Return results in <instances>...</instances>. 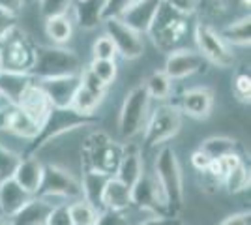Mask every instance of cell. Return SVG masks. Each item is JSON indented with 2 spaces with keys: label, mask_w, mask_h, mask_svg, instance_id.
Listing matches in <instances>:
<instances>
[{
  "label": "cell",
  "mask_w": 251,
  "mask_h": 225,
  "mask_svg": "<svg viewBox=\"0 0 251 225\" xmlns=\"http://www.w3.org/2000/svg\"><path fill=\"white\" fill-rule=\"evenodd\" d=\"M92 72L96 74V77L109 86L116 79V60H101V58H92V64L88 66Z\"/></svg>",
  "instance_id": "cell-34"
},
{
  "label": "cell",
  "mask_w": 251,
  "mask_h": 225,
  "mask_svg": "<svg viewBox=\"0 0 251 225\" xmlns=\"http://www.w3.org/2000/svg\"><path fill=\"white\" fill-rule=\"evenodd\" d=\"M105 34L115 43L116 54L126 60H135L145 53V40L143 34L127 26L122 19H105Z\"/></svg>",
  "instance_id": "cell-11"
},
{
  "label": "cell",
  "mask_w": 251,
  "mask_h": 225,
  "mask_svg": "<svg viewBox=\"0 0 251 225\" xmlns=\"http://www.w3.org/2000/svg\"><path fill=\"white\" fill-rule=\"evenodd\" d=\"M34 2H38V0H34Z\"/></svg>",
  "instance_id": "cell-52"
},
{
  "label": "cell",
  "mask_w": 251,
  "mask_h": 225,
  "mask_svg": "<svg viewBox=\"0 0 251 225\" xmlns=\"http://www.w3.org/2000/svg\"><path fill=\"white\" fill-rule=\"evenodd\" d=\"M250 25H251L250 15H246V17H242L238 21L230 23L229 26H225V30L221 32V38L229 43V45L246 47V45H250V42H251Z\"/></svg>",
  "instance_id": "cell-29"
},
{
  "label": "cell",
  "mask_w": 251,
  "mask_h": 225,
  "mask_svg": "<svg viewBox=\"0 0 251 225\" xmlns=\"http://www.w3.org/2000/svg\"><path fill=\"white\" fill-rule=\"evenodd\" d=\"M223 186L227 188L229 193H242L250 188V169L248 165L242 161L236 167H232L225 178H223Z\"/></svg>",
  "instance_id": "cell-32"
},
{
  "label": "cell",
  "mask_w": 251,
  "mask_h": 225,
  "mask_svg": "<svg viewBox=\"0 0 251 225\" xmlns=\"http://www.w3.org/2000/svg\"><path fill=\"white\" fill-rule=\"evenodd\" d=\"M131 204L141 210H148L157 216H171L165 204V197L159 190L156 176L143 173L141 178L131 186Z\"/></svg>",
  "instance_id": "cell-12"
},
{
  "label": "cell",
  "mask_w": 251,
  "mask_h": 225,
  "mask_svg": "<svg viewBox=\"0 0 251 225\" xmlns=\"http://www.w3.org/2000/svg\"><path fill=\"white\" fill-rule=\"evenodd\" d=\"M139 225H176V220L173 216H157L152 214L148 220L141 222Z\"/></svg>",
  "instance_id": "cell-48"
},
{
  "label": "cell",
  "mask_w": 251,
  "mask_h": 225,
  "mask_svg": "<svg viewBox=\"0 0 251 225\" xmlns=\"http://www.w3.org/2000/svg\"><path fill=\"white\" fill-rule=\"evenodd\" d=\"M189 161H191V165H193V169L195 171H199V173H204L206 169H208V165H210V158L202 152L201 149H197L193 154H191V158H189Z\"/></svg>",
  "instance_id": "cell-44"
},
{
  "label": "cell",
  "mask_w": 251,
  "mask_h": 225,
  "mask_svg": "<svg viewBox=\"0 0 251 225\" xmlns=\"http://www.w3.org/2000/svg\"><path fill=\"white\" fill-rule=\"evenodd\" d=\"M54 204L47 197H38L34 195L28 203L23 206L17 214L10 218L11 225H45L47 216L52 210Z\"/></svg>",
  "instance_id": "cell-22"
},
{
  "label": "cell",
  "mask_w": 251,
  "mask_h": 225,
  "mask_svg": "<svg viewBox=\"0 0 251 225\" xmlns=\"http://www.w3.org/2000/svg\"><path fill=\"white\" fill-rule=\"evenodd\" d=\"M199 149L208 156L210 160H216V158H221L229 152H236V141L225 137V135H214V137L202 141Z\"/></svg>",
  "instance_id": "cell-31"
},
{
  "label": "cell",
  "mask_w": 251,
  "mask_h": 225,
  "mask_svg": "<svg viewBox=\"0 0 251 225\" xmlns=\"http://www.w3.org/2000/svg\"><path fill=\"white\" fill-rule=\"evenodd\" d=\"M242 2H244V6H248V8H250V0H242Z\"/></svg>",
  "instance_id": "cell-50"
},
{
  "label": "cell",
  "mask_w": 251,
  "mask_h": 225,
  "mask_svg": "<svg viewBox=\"0 0 251 225\" xmlns=\"http://www.w3.org/2000/svg\"><path fill=\"white\" fill-rule=\"evenodd\" d=\"M0 101H2V98H0Z\"/></svg>",
  "instance_id": "cell-51"
},
{
  "label": "cell",
  "mask_w": 251,
  "mask_h": 225,
  "mask_svg": "<svg viewBox=\"0 0 251 225\" xmlns=\"http://www.w3.org/2000/svg\"><path fill=\"white\" fill-rule=\"evenodd\" d=\"M68 212H70L74 225H94L101 210L96 208L92 203H88L86 199L79 197V199H74L68 204Z\"/></svg>",
  "instance_id": "cell-28"
},
{
  "label": "cell",
  "mask_w": 251,
  "mask_h": 225,
  "mask_svg": "<svg viewBox=\"0 0 251 225\" xmlns=\"http://www.w3.org/2000/svg\"><path fill=\"white\" fill-rule=\"evenodd\" d=\"M72 6L74 0H38V8L43 19H49L54 15H68Z\"/></svg>",
  "instance_id": "cell-35"
},
{
  "label": "cell",
  "mask_w": 251,
  "mask_h": 225,
  "mask_svg": "<svg viewBox=\"0 0 251 225\" xmlns=\"http://www.w3.org/2000/svg\"><path fill=\"white\" fill-rule=\"evenodd\" d=\"M163 2L169 8H173L182 15H191L195 11V6H197V0H163Z\"/></svg>",
  "instance_id": "cell-43"
},
{
  "label": "cell",
  "mask_w": 251,
  "mask_h": 225,
  "mask_svg": "<svg viewBox=\"0 0 251 225\" xmlns=\"http://www.w3.org/2000/svg\"><path fill=\"white\" fill-rule=\"evenodd\" d=\"M94 115H84L74 107H52L47 115L45 122L40 126L38 135L32 139V145L26 150V156H32L36 150H40L43 145H47L51 139H56L68 131H74L77 128H86L96 124Z\"/></svg>",
  "instance_id": "cell-3"
},
{
  "label": "cell",
  "mask_w": 251,
  "mask_h": 225,
  "mask_svg": "<svg viewBox=\"0 0 251 225\" xmlns=\"http://www.w3.org/2000/svg\"><path fill=\"white\" fill-rule=\"evenodd\" d=\"M79 79H81V85L83 86H86V88H90V90H94V92H98V94L105 96L107 85L101 83V81L96 77V74L88 68V66H86V68H81V72H79Z\"/></svg>",
  "instance_id": "cell-40"
},
{
  "label": "cell",
  "mask_w": 251,
  "mask_h": 225,
  "mask_svg": "<svg viewBox=\"0 0 251 225\" xmlns=\"http://www.w3.org/2000/svg\"><path fill=\"white\" fill-rule=\"evenodd\" d=\"M92 56L94 58H101V60H115L116 58V49L115 43L111 42V38L103 34L100 36L92 45Z\"/></svg>",
  "instance_id": "cell-37"
},
{
  "label": "cell",
  "mask_w": 251,
  "mask_h": 225,
  "mask_svg": "<svg viewBox=\"0 0 251 225\" xmlns=\"http://www.w3.org/2000/svg\"><path fill=\"white\" fill-rule=\"evenodd\" d=\"M94 225H129V220L124 212L118 210H101Z\"/></svg>",
  "instance_id": "cell-42"
},
{
  "label": "cell",
  "mask_w": 251,
  "mask_h": 225,
  "mask_svg": "<svg viewBox=\"0 0 251 225\" xmlns=\"http://www.w3.org/2000/svg\"><path fill=\"white\" fill-rule=\"evenodd\" d=\"M11 178L19 184L25 192L36 195L43 178V163L34 156H25L21 158L19 165L15 167Z\"/></svg>",
  "instance_id": "cell-21"
},
{
  "label": "cell",
  "mask_w": 251,
  "mask_h": 225,
  "mask_svg": "<svg viewBox=\"0 0 251 225\" xmlns=\"http://www.w3.org/2000/svg\"><path fill=\"white\" fill-rule=\"evenodd\" d=\"M188 15H182L173 8H169L165 2H161L147 34L152 36L157 49L171 53L182 47L184 38L188 36Z\"/></svg>",
  "instance_id": "cell-4"
},
{
  "label": "cell",
  "mask_w": 251,
  "mask_h": 225,
  "mask_svg": "<svg viewBox=\"0 0 251 225\" xmlns=\"http://www.w3.org/2000/svg\"><path fill=\"white\" fill-rule=\"evenodd\" d=\"M143 173H145V163H143L141 147L135 145V143L122 145V156H120V161H118L115 176L120 182H124L127 188H131L141 178Z\"/></svg>",
  "instance_id": "cell-15"
},
{
  "label": "cell",
  "mask_w": 251,
  "mask_h": 225,
  "mask_svg": "<svg viewBox=\"0 0 251 225\" xmlns=\"http://www.w3.org/2000/svg\"><path fill=\"white\" fill-rule=\"evenodd\" d=\"M17 105H19L28 117L34 118L40 126L45 122V118H47V115L51 113V109H52L51 100L43 92L42 86L36 83V79H34V83L23 92V96L19 98Z\"/></svg>",
  "instance_id": "cell-18"
},
{
  "label": "cell",
  "mask_w": 251,
  "mask_h": 225,
  "mask_svg": "<svg viewBox=\"0 0 251 225\" xmlns=\"http://www.w3.org/2000/svg\"><path fill=\"white\" fill-rule=\"evenodd\" d=\"M171 83L173 81L165 75V72H154L152 75H148V79L143 85L147 88L150 100L163 101V100H167L171 96Z\"/></svg>",
  "instance_id": "cell-33"
},
{
  "label": "cell",
  "mask_w": 251,
  "mask_h": 225,
  "mask_svg": "<svg viewBox=\"0 0 251 225\" xmlns=\"http://www.w3.org/2000/svg\"><path fill=\"white\" fill-rule=\"evenodd\" d=\"M150 115V96L145 85L131 88L124 98V103L118 115V135L129 141L139 135Z\"/></svg>",
  "instance_id": "cell-6"
},
{
  "label": "cell",
  "mask_w": 251,
  "mask_h": 225,
  "mask_svg": "<svg viewBox=\"0 0 251 225\" xmlns=\"http://www.w3.org/2000/svg\"><path fill=\"white\" fill-rule=\"evenodd\" d=\"M152 175L156 176L159 190L165 197L169 214L176 216L184 206V176L176 152L171 147L161 145V149L157 150Z\"/></svg>",
  "instance_id": "cell-1"
},
{
  "label": "cell",
  "mask_w": 251,
  "mask_h": 225,
  "mask_svg": "<svg viewBox=\"0 0 251 225\" xmlns=\"http://www.w3.org/2000/svg\"><path fill=\"white\" fill-rule=\"evenodd\" d=\"M204 64H206V60L202 58V54L199 51L180 47V49H175L167 54L163 72L171 81H176V79H184V77H189V75L201 72Z\"/></svg>",
  "instance_id": "cell-13"
},
{
  "label": "cell",
  "mask_w": 251,
  "mask_h": 225,
  "mask_svg": "<svg viewBox=\"0 0 251 225\" xmlns=\"http://www.w3.org/2000/svg\"><path fill=\"white\" fill-rule=\"evenodd\" d=\"M195 45L197 51L202 54L206 62H212L218 68H230L234 64V54L230 51L229 43L221 38L220 32H216L208 25H197L195 26Z\"/></svg>",
  "instance_id": "cell-10"
},
{
  "label": "cell",
  "mask_w": 251,
  "mask_h": 225,
  "mask_svg": "<svg viewBox=\"0 0 251 225\" xmlns=\"http://www.w3.org/2000/svg\"><path fill=\"white\" fill-rule=\"evenodd\" d=\"M0 70H2V68H0Z\"/></svg>",
  "instance_id": "cell-53"
},
{
  "label": "cell",
  "mask_w": 251,
  "mask_h": 225,
  "mask_svg": "<svg viewBox=\"0 0 251 225\" xmlns=\"http://www.w3.org/2000/svg\"><path fill=\"white\" fill-rule=\"evenodd\" d=\"M15 25H17V17L0 8V38L6 32H10Z\"/></svg>",
  "instance_id": "cell-45"
},
{
  "label": "cell",
  "mask_w": 251,
  "mask_h": 225,
  "mask_svg": "<svg viewBox=\"0 0 251 225\" xmlns=\"http://www.w3.org/2000/svg\"><path fill=\"white\" fill-rule=\"evenodd\" d=\"M83 62L79 54L64 45H38L34 49V62L28 74L34 79H51L79 74Z\"/></svg>",
  "instance_id": "cell-2"
},
{
  "label": "cell",
  "mask_w": 251,
  "mask_h": 225,
  "mask_svg": "<svg viewBox=\"0 0 251 225\" xmlns=\"http://www.w3.org/2000/svg\"><path fill=\"white\" fill-rule=\"evenodd\" d=\"M36 83L42 86L43 92L51 100L52 107H72V101L81 85L79 74L51 77V79H36Z\"/></svg>",
  "instance_id": "cell-14"
},
{
  "label": "cell",
  "mask_w": 251,
  "mask_h": 225,
  "mask_svg": "<svg viewBox=\"0 0 251 225\" xmlns=\"http://www.w3.org/2000/svg\"><path fill=\"white\" fill-rule=\"evenodd\" d=\"M103 98L105 96L98 94L94 90L79 85V88H77V92H75L74 96V101H72V107L77 109L79 113H84V115H94L96 109L101 105Z\"/></svg>",
  "instance_id": "cell-30"
},
{
  "label": "cell",
  "mask_w": 251,
  "mask_h": 225,
  "mask_svg": "<svg viewBox=\"0 0 251 225\" xmlns=\"http://www.w3.org/2000/svg\"><path fill=\"white\" fill-rule=\"evenodd\" d=\"M111 176L100 173L90 167H83V176H81V190H83V199H86L88 203H92L96 208L101 210V193L107 180Z\"/></svg>",
  "instance_id": "cell-25"
},
{
  "label": "cell",
  "mask_w": 251,
  "mask_h": 225,
  "mask_svg": "<svg viewBox=\"0 0 251 225\" xmlns=\"http://www.w3.org/2000/svg\"><path fill=\"white\" fill-rule=\"evenodd\" d=\"M176 225H178V224H176Z\"/></svg>",
  "instance_id": "cell-54"
},
{
  "label": "cell",
  "mask_w": 251,
  "mask_h": 225,
  "mask_svg": "<svg viewBox=\"0 0 251 225\" xmlns=\"http://www.w3.org/2000/svg\"><path fill=\"white\" fill-rule=\"evenodd\" d=\"M34 49L28 36L15 25L0 38V68L6 72L28 74L34 62Z\"/></svg>",
  "instance_id": "cell-7"
},
{
  "label": "cell",
  "mask_w": 251,
  "mask_h": 225,
  "mask_svg": "<svg viewBox=\"0 0 251 225\" xmlns=\"http://www.w3.org/2000/svg\"><path fill=\"white\" fill-rule=\"evenodd\" d=\"M34 83V77L30 74H23V72H6L0 70V98L11 103L17 105L19 98L23 96V92Z\"/></svg>",
  "instance_id": "cell-23"
},
{
  "label": "cell",
  "mask_w": 251,
  "mask_h": 225,
  "mask_svg": "<svg viewBox=\"0 0 251 225\" xmlns=\"http://www.w3.org/2000/svg\"><path fill=\"white\" fill-rule=\"evenodd\" d=\"M250 212H234L227 216L220 225H250Z\"/></svg>",
  "instance_id": "cell-46"
},
{
  "label": "cell",
  "mask_w": 251,
  "mask_h": 225,
  "mask_svg": "<svg viewBox=\"0 0 251 225\" xmlns=\"http://www.w3.org/2000/svg\"><path fill=\"white\" fill-rule=\"evenodd\" d=\"M25 2H26V0H0V8L17 17L19 11L23 10V6H25Z\"/></svg>",
  "instance_id": "cell-47"
},
{
  "label": "cell",
  "mask_w": 251,
  "mask_h": 225,
  "mask_svg": "<svg viewBox=\"0 0 251 225\" xmlns=\"http://www.w3.org/2000/svg\"><path fill=\"white\" fill-rule=\"evenodd\" d=\"M21 158L23 156L15 154L11 149H8L6 145L0 143V180L10 178L11 175H13V171H15V167L19 165Z\"/></svg>",
  "instance_id": "cell-36"
},
{
  "label": "cell",
  "mask_w": 251,
  "mask_h": 225,
  "mask_svg": "<svg viewBox=\"0 0 251 225\" xmlns=\"http://www.w3.org/2000/svg\"><path fill=\"white\" fill-rule=\"evenodd\" d=\"M131 206V188L120 182L116 176H111L101 193V210H118L126 212Z\"/></svg>",
  "instance_id": "cell-24"
},
{
  "label": "cell",
  "mask_w": 251,
  "mask_h": 225,
  "mask_svg": "<svg viewBox=\"0 0 251 225\" xmlns=\"http://www.w3.org/2000/svg\"><path fill=\"white\" fill-rule=\"evenodd\" d=\"M45 225H74L72 224V218H70V212H68V204H54L52 210L49 212V216H47Z\"/></svg>",
  "instance_id": "cell-41"
},
{
  "label": "cell",
  "mask_w": 251,
  "mask_h": 225,
  "mask_svg": "<svg viewBox=\"0 0 251 225\" xmlns=\"http://www.w3.org/2000/svg\"><path fill=\"white\" fill-rule=\"evenodd\" d=\"M182 128V111L175 105H159L150 115L145 124V147H161L173 139Z\"/></svg>",
  "instance_id": "cell-8"
},
{
  "label": "cell",
  "mask_w": 251,
  "mask_h": 225,
  "mask_svg": "<svg viewBox=\"0 0 251 225\" xmlns=\"http://www.w3.org/2000/svg\"><path fill=\"white\" fill-rule=\"evenodd\" d=\"M45 34L54 45H64L72 40L74 25L68 15H54L45 19Z\"/></svg>",
  "instance_id": "cell-27"
},
{
  "label": "cell",
  "mask_w": 251,
  "mask_h": 225,
  "mask_svg": "<svg viewBox=\"0 0 251 225\" xmlns=\"http://www.w3.org/2000/svg\"><path fill=\"white\" fill-rule=\"evenodd\" d=\"M81 156V167H90L109 176H115L122 156V145H118L103 131H94L84 139Z\"/></svg>",
  "instance_id": "cell-5"
},
{
  "label": "cell",
  "mask_w": 251,
  "mask_h": 225,
  "mask_svg": "<svg viewBox=\"0 0 251 225\" xmlns=\"http://www.w3.org/2000/svg\"><path fill=\"white\" fill-rule=\"evenodd\" d=\"M214 107V92L210 88L199 86L184 92L180 98V111L191 118H208Z\"/></svg>",
  "instance_id": "cell-19"
},
{
  "label": "cell",
  "mask_w": 251,
  "mask_h": 225,
  "mask_svg": "<svg viewBox=\"0 0 251 225\" xmlns=\"http://www.w3.org/2000/svg\"><path fill=\"white\" fill-rule=\"evenodd\" d=\"M161 2L163 0H135L124 11V15L120 19L137 32L147 34L154 17H156L157 10H159V6H161Z\"/></svg>",
  "instance_id": "cell-17"
},
{
  "label": "cell",
  "mask_w": 251,
  "mask_h": 225,
  "mask_svg": "<svg viewBox=\"0 0 251 225\" xmlns=\"http://www.w3.org/2000/svg\"><path fill=\"white\" fill-rule=\"evenodd\" d=\"M135 0H103L101 8V19H120L124 11L133 4Z\"/></svg>",
  "instance_id": "cell-38"
},
{
  "label": "cell",
  "mask_w": 251,
  "mask_h": 225,
  "mask_svg": "<svg viewBox=\"0 0 251 225\" xmlns=\"http://www.w3.org/2000/svg\"><path fill=\"white\" fill-rule=\"evenodd\" d=\"M75 21L81 28L92 30L98 25H101V8L103 0H74Z\"/></svg>",
  "instance_id": "cell-26"
},
{
  "label": "cell",
  "mask_w": 251,
  "mask_h": 225,
  "mask_svg": "<svg viewBox=\"0 0 251 225\" xmlns=\"http://www.w3.org/2000/svg\"><path fill=\"white\" fill-rule=\"evenodd\" d=\"M38 197H62V199H79L83 197L81 190V180L75 176L74 173L64 169L60 165L47 163L43 165V178L42 184L36 192Z\"/></svg>",
  "instance_id": "cell-9"
},
{
  "label": "cell",
  "mask_w": 251,
  "mask_h": 225,
  "mask_svg": "<svg viewBox=\"0 0 251 225\" xmlns=\"http://www.w3.org/2000/svg\"><path fill=\"white\" fill-rule=\"evenodd\" d=\"M0 225H11V224H10V220H8V218L0 216Z\"/></svg>",
  "instance_id": "cell-49"
},
{
  "label": "cell",
  "mask_w": 251,
  "mask_h": 225,
  "mask_svg": "<svg viewBox=\"0 0 251 225\" xmlns=\"http://www.w3.org/2000/svg\"><path fill=\"white\" fill-rule=\"evenodd\" d=\"M0 118H2V128L13 135H17V137H21V139L32 141L40 131V124L34 118L28 117L19 105L8 103L6 109L2 111Z\"/></svg>",
  "instance_id": "cell-16"
},
{
  "label": "cell",
  "mask_w": 251,
  "mask_h": 225,
  "mask_svg": "<svg viewBox=\"0 0 251 225\" xmlns=\"http://www.w3.org/2000/svg\"><path fill=\"white\" fill-rule=\"evenodd\" d=\"M32 193L25 192L13 178H4L0 180V216L10 220L13 214H17L25 204L30 201Z\"/></svg>",
  "instance_id": "cell-20"
},
{
  "label": "cell",
  "mask_w": 251,
  "mask_h": 225,
  "mask_svg": "<svg viewBox=\"0 0 251 225\" xmlns=\"http://www.w3.org/2000/svg\"><path fill=\"white\" fill-rule=\"evenodd\" d=\"M232 90L234 96L244 103H250L251 98V77L248 74H238L232 81Z\"/></svg>",
  "instance_id": "cell-39"
}]
</instances>
